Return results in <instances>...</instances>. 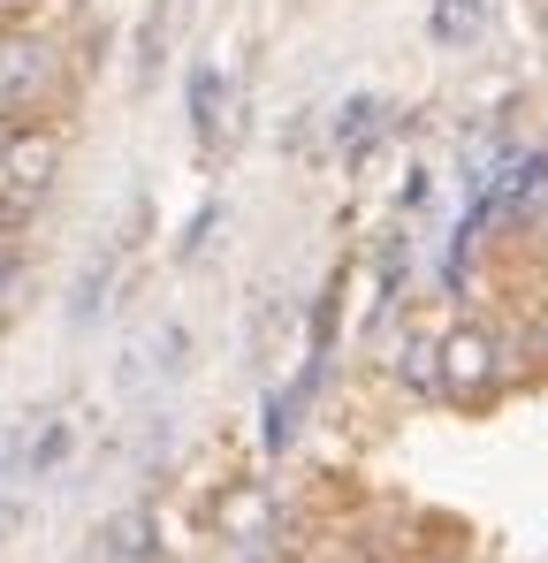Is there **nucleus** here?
Wrapping results in <instances>:
<instances>
[{
  "label": "nucleus",
  "instance_id": "f257e3e1",
  "mask_svg": "<svg viewBox=\"0 0 548 563\" xmlns=\"http://www.w3.org/2000/svg\"><path fill=\"white\" fill-rule=\"evenodd\" d=\"M442 358H450L457 388H487V380H495V343H487V335H450Z\"/></svg>",
  "mask_w": 548,
  "mask_h": 563
},
{
  "label": "nucleus",
  "instance_id": "f03ea898",
  "mask_svg": "<svg viewBox=\"0 0 548 563\" xmlns=\"http://www.w3.org/2000/svg\"><path fill=\"white\" fill-rule=\"evenodd\" d=\"M145 526H153L145 510H122V518L107 526V541H114V556H138V549H145Z\"/></svg>",
  "mask_w": 548,
  "mask_h": 563
},
{
  "label": "nucleus",
  "instance_id": "7ed1b4c3",
  "mask_svg": "<svg viewBox=\"0 0 548 563\" xmlns=\"http://www.w3.org/2000/svg\"><path fill=\"white\" fill-rule=\"evenodd\" d=\"M480 15H487V0H450V8L435 15V31H442V38H457V31H472Z\"/></svg>",
  "mask_w": 548,
  "mask_h": 563
},
{
  "label": "nucleus",
  "instance_id": "20e7f679",
  "mask_svg": "<svg viewBox=\"0 0 548 563\" xmlns=\"http://www.w3.org/2000/svg\"><path fill=\"white\" fill-rule=\"evenodd\" d=\"M404 374H412V388H435V351L412 343V351H404Z\"/></svg>",
  "mask_w": 548,
  "mask_h": 563
},
{
  "label": "nucleus",
  "instance_id": "39448f33",
  "mask_svg": "<svg viewBox=\"0 0 548 563\" xmlns=\"http://www.w3.org/2000/svg\"><path fill=\"white\" fill-rule=\"evenodd\" d=\"M373 114H381L373 99H359V107H351V122H343V137H351V145H359V137H373Z\"/></svg>",
  "mask_w": 548,
  "mask_h": 563
},
{
  "label": "nucleus",
  "instance_id": "423d86ee",
  "mask_svg": "<svg viewBox=\"0 0 548 563\" xmlns=\"http://www.w3.org/2000/svg\"><path fill=\"white\" fill-rule=\"evenodd\" d=\"M8 275H15V260H8V252H0V289H8Z\"/></svg>",
  "mask_w": 548,
  "mask_h": 563
}]
</instances>
